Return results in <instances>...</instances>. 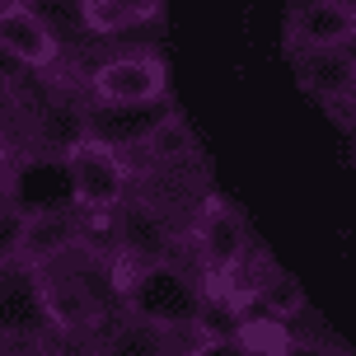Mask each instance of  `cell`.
Instances as JSON below:
<instances>
[{
  "label": "cell",
  "instance_id": "cell-1",
  "mask_svg": "<svg viewBox=\"0 0 356 356\" xmlns=\"http://www.w3.org/2000/svg\"><path fill=\"white\" fill-rule=\"evenodd\" d=\"M118 296H122V309L141 314V319L164 323L169 333H188L197 328V309H202V282L193 272H183L178 258H164V263H145L131 267V277L118 282Z\"/></svg>",
  "mask_w": 356,
  "mask_h": 356
},
{
  "label": "cell",
  "instance_id": "cell-2",
  "mask_svg": "<svg viewBox=\"0 0 356 356\" xmlns=\"http://www.w3.org/2000/svg\"><path fill=\"white\" fill-rule=\"evenodd\" d=\"M85 104L99 108H155L169 104V61L160 52H118L89 71Z\"/></svg>",
  "mask_w": 356,
  "mask_h": 356
},
{
  "label": "cell",
  "instance_id": "cell-3",
  "mask_svg": "<svg viewBox=\"0 0 356 356\" xmlns=\"http://www.w3.org/2000/svg\"><path fill=\"white\" fill-rule=\"evenodd\" d=\"M61 169L71 178V202L89 220H108V211H113V207L131 193V183H136L131 164L122 160V150L99 141V136H85V141L61 160Z\"/></svg>",
  "mask_w": 356,
  "mask_h": 356
},
{
  "label": "cell",
  "instance_id": "cell-4",
  "mask_svg": "<svg viewBox=\"0 0 356 356\" xmlns=\"http://www.w3.org/2000/svg\"><path fill=\"white\" fill-rule=\"evenodd\" d=\"M108 220H113V244L131 267L178 258V249H183V225L174 220V211L145 193H127L108 211Z\"/></svg>",
  "mask_w": 356,
  "mask_h": 356
},
{
  "label": "cell",
  "instance_id": "cell-5",
  "mask_svg": "<svg viewBox=\"0 0 356 356\" xmlns=\"http://www.w3.org/2000/svg\"><path fill=\"white\" fill-rule=\"evenodd\" d=\"M197 253H202V282H239L253 258V234L239 207H230L220 193H207L197 202Z\"/></svg>",
  "mask_w": 356,
  "mask_h": 356
},
{
  "label": "cell",
  "instance_id": "cell-6",
  "mask_svg": "<svg viewBox=\"0 0 356 356\" xmlns=\"http://www.w3.org/2000/svg\"><path fill=\"white\" fill-rule=\"evenodd\" d=\"M296 85L309 104L328 108L347 131L356 118V42H333V47H296L291 52Z\"/></svg>",
  "mask_w": 356,
  "mask_h": 356
},
{
  "label": "cell",
  "instance_id": "cell-7",
  "mask_svg": "<svg viewBox=\"0 0 356 356\" xmlns=\"http://www.w3.org/2000/svg\"><path fill=\"white\" fill-rule=\"evenodd\" d=\"M38 291H42V314H47V333L56 338H89L108 323L113 305L104 300V291L80 277V272H52L38 267Z\"/></svg>",
  "mask_w": 356,
  "mask_h": 356
},
{
  "label": "cell",
  "instance_id": "cell-8",
  "mask_svg": "<svg viewBox=\"0 0 356 356\" xmlns=\"http://www.w3.org/2000/svg\"><path fill=\"white\" fill-rule=\"evenodd\" d=\"M42 338H52V333H47V314H42L38 267H0V347H33Z\"/></svg>",
  "mask_w": 356,
  "mask_h": 356
},
{
  "label": "cell",
  "instance_id": "cell-9",
  "mask_svg": "<svg viewBox=\"0 0 356 356\" xmlns=\"http://www.w3.org/2000/svg\"><path fill=\"white\" fill-rule=\"evenodd\" d=\"M89 230V216L80 207H38L24 220V239H19V263L29 267H56L71 253H80Z\"/></svg>",
  "mask_w": 356,
  "mask_h": 356
},
{
  "label": "cell",
  "instance_id": "cell-10",
  "mask_svg": "<svg viewBox=\"0 0 356 356\" xmlns=\"http://www.w3.org/2000/svg\"><path fill=\"white\" fill-rule=\"evenodd\" d=\"M89 104L75 99V94H42L33 104V118H29V141L38 145L42 160H66L75 145L89 136V122H85Z\"/></svg>",
  "mask_w": 356,
  "mask_h": 356
},
{
  "label": "cell",
  "instance_id": "cell-11",
  "mask_svg": "<svg viewBox=\"0 0 356 356\" xmlns=\"http://www.w3.org/2000/svg\"><path fill=\"white\" fill-rule=\"evenodd\" d=\"M356 42V0H296L286 15V52Z\"/></svg>",
  "mask_w": 356,
  "mask_h": 356
},
{
  "label": "cell",
  "instance_id": "cell-12",
  "mask_svg": "<svg viewBox=\"0 0 356 356\" xmlns=\"http://www.w3.org/2000/svg\"><path fill=\"white\" fill-rule=\"evenodd\" d=\"M0 47L19 56L29 71H52L61 61V42H56L52 24L29 10L24 0H0Z\"/></svg>",
  "mask_w": 356,
  "mask_h": 356
},
{
  "label": "cell",
  "instance_id": "cell-13",
  "mask_svg": "<svg viewBox=\"0 0 356 356\" xmlns=\"http://www.w3.org/2000/svg\"><path fill=\"white\" fill-rule=\"evenodd\" d=\"M94 347L108 356H169L174 347H183V338L155 319L131 314V309H113L108 323L94 333Z\"/></svg>",
  "mask_w": 356,
  "mask_h": 356
},
{
  "label": "cell",
  "instance_id": "cell-14",
  "mask_svg": "<svg viewBox=\"0 0 356 356\" xmlns=\"http://www.w3.org/2000/svg\"><path fill=\"white\" fill-rule=\"evenodd\" d=\"M136 150H141L150 164L188 160V155H197V131H193V122H188L178 108L164 104L160 113H155V122L145 127V136L136 141Z\"/></svg>",
  "mask_w": 356,
  "mask_h": 356
},
{
  "label": "cell",
  "instance_id": "cell-15",
  "mask_svg": "<svg viewBox=\"0 0 356 356\" xmlns=\"http://www.w3.org/2000/svg\"><path fill=\"white\" fill-rule=\"evenodd\" d=\"M305 286L291 277V272H267L263 282H253L249 291H244V314H263V319H277V323H286V319H296L305 309Z\"/></svg>",
  "mask_w": 356,
  "mask_h": 356
},
{
  "label": "cell",
  "instance_id": "cell-16",
  "mask_svg": "<svg viewBox=\"0 0 356 356\" xmlns=\"http://www.w3.org/2000/svg\"><path fill=\"white\" fill-rule=\"evenodd\" d=\"M160 10H164V0H85V29L122 33V29L160 19Z\"/></svg>",
  "mask_w": 356,
  "mask_h": 356
},
{
  "label": "cell",
  "instance_id": "cell-17",
  "mask_svg": "<svg viewBox=\"0 0 356 356\" xmlns=\"http://www.w3.org/2000/svg\"><path fill=\"white\" fill-rule=\"evenodd\" d=\"M24 220H29V207H19V202H0V267L19 263Z\"/></svg>",
  "mask_w": 356,
  "mask_h": 356
},
{
  "label": "cell",
  "instance_id": "cell-18",
  "mask_svg": "<svg viewBox=\"0 0 356 356\" xmlns=\"http://www.w3.org/2000/svg\"><path fill=\"white\" fill-rule=\"evenodd\" d=\"M0 99H5V94H0Z\"/></svg>",
  "mask_w": 356,
  "mask_h": 356
}]
</instances>
